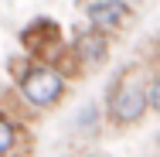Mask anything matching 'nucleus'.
I'll return each instance as SVG.
<instances>
[{"label": "nucleus", "instance_id": "f257e3e1", "mask_svg": "<svg viewBox=\"0 0 160 157\" xmlns=\"http://www.w3.org/2000/svg\"><path fill=\"white\" fill-rule=\"evenodd\" d=\"M17 72V89L21 96L31 102V106H55L65 96V75L55 65H31L24 62V68H14Z\"/></svg>", "mask_w": 160, "mask_h": 157}, {"label": "nucleus", "instance_id": "f03ea898", "mask_svg": "<svg viewBox=\"0 0 160 157\" xmlns=\"http://www.w3.org/2000/svg\"><path fill=\"white\" fill-rule=\"evenodd\" d=\"M109 113L116 123H136L147 113V86L136 79V72L126 68L116 82H112V96H109Z\"/></svg>", "mask_w": 160, "mask_h": 157}, {"label": "nucleus", "instance_id": "7ed1b4c3", "mask_svg": "<svg viewBox=\"0 0 160 157\" xmlns=\"http://www.w3.org/2000/svg\"><path fill=\"white\" fill-rule=\"evenodd\" d=\"M21 41H24V51H31L41 65H51V58L62 51V28L48 17H38L21 31Z\"/></svg>", "mask_w": 160, "mask_h": 157}, {"label": "nucleus", "instance_id": "20e7f679", "mask_svg": "<svg viewBox=\"0 0 160 157\" xmlns=\"http://www.w3.org/2000/svg\"><path fill=\"white\" fill-rule=\"evenodd\" d=\"M85 14H89L92 31L109 34V31H116L119 24H126L129 3H126V0H96V3H89V7H85Z\"/></svg>", "mask_w": 160, "mask_h": 157}, {"label": "nucleus", "instance_id": "39448f33", "mask_svg": "<svg viewBox=\"0 0 160 157\" xmlns=\"http://www.w3.org/2000/svg\"><path fill=\"white\" fill-rule=\"evenodd\" d=\"M106 55H109V41L99 31H82L75 38V44H72V58L78 65H85V68H96Z\"/></svg>", "mask_w": 160, "mask_h": 157}, {"label": "nucleus", "instance_id": "423d86ee", "mask_svg": "<svg viewBox=\"0 0 160 157\" xmlns=\"http://www.w3.org/2000/svg\"><path fill=\"white\" fill-rule=\"evenodd\" d=\"M14 144H17V130H14V123L0 113V157L10 154V150H14Z\"/></svg>", "mask_w": 160, "mask_h": 157}]
</instances>
